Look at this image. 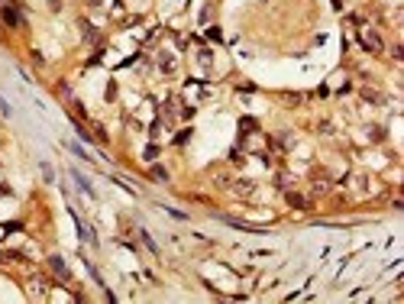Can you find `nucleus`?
I'll return each mask as SVG.
<instances>
[{
    "instance_id": "1",
    "label": "nucleus",
    "mask_w": 404,
    "mask_h": 304,
    "mask_svg": "<svg viewBox=\"0 0 404 304\" xmlns=\"http://www.w3.org/2000/svg\"><path fill=\"white\" fill-rule=\"evenodd\" d=\"M362 46H365L368 52H382V39H379L372 29H362Z\"/></svg>"
},
{
    "instance_id": "2",
    "label": "nucleus",
    "mask_w": 404,
    "mask_h": 304,
    "mask_svg": "<svg viewBox=\"0 0 404 304\" xmlns=\"http://www.w3.org/2000/svg\"><path fill=\"white\" fill-rule=\"evenodd\" d=\"M49 265L55 269V275H61V279H68V269H65V262H61V256H52V259H49Z\"/></svg>"
},
{
    "instance_id": "3",
    "label": "nucleus",
    "mask_w": 404,
    "mask_h": 304,
    "mask_svg": "<svg viewBox=\"0 0 404 304\" xmlns=\"http://www.w3.org/2000/svg\"><path fill=\"white\" fill-rule=\"evenodd\" d=\"M4 23L7 26H20V13H16L13 7H7V10H4Z\"/></svg>"
},
{
    "instance_id": "4",
    "label": "nucleus",
    "mask_w": 404,
    "mask_h": 304,
    "mask_svg": "<svg viewBox=\"0 0 404 304\" xmlns=\"http://www.w3.org/2000/svg\"><path fill=\"white\" fill-rule=\"evenodd\" d=\"M152 178H159V181H165L169 175H165V168H159V165H155V168H152Z\"/></svg>"
}]
</instances>
